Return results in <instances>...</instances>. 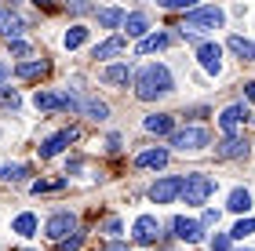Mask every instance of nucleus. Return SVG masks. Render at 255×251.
I'll return each instance as SVG.
<instances>
[{
  "instance_id": "obj_24",
  "label": "nucleus",
  "mask_w": 255,
  "mask_h": 251,
  "mask_svg": "<svg viewBox=\"0 0 255 251\" xmlns=\"http://www.w3.org/2000/svg\"><path fill=\"white\" fill-rule=\"evenodd\" d=\"M226 208H230V211H248V208H252V193L237 186L234 193H230V200H226Z\"/></svg>"
},
{
  "instance_id": "obj_11",
  "label": "nucleus",
  "mask_w": 255,
  "mask_h": 251,
  "mask_svg": "<svg viewBox=\"0 0 255 251\" xmlns=\"http://www.w3.org/2000/svg\"><path fill=\"white\" fill-rule=\"evenodd\" d=\"M69 142H77V128H66L59 135H51L48 142H40V157H44V161H51V157H59Z\"/></svg>"
},
{
  "instance_id": "obj_36",
  "label": "nucleus",
  "mask_w": 255,
  "mask_h": 251,
  "mask_svg": "<svg viewBox=\"0 0 255 251\" xmlns=\"http://www.w3.org/2000/svg\"><path fill=\"white\" fill-rule=\"evenodd\" d=\"M80 244H84V237H80V233H73V237H66V241H62V251H77Z\"/></svg>"
},
{
  "instance_id": "obj_12",
  "label": "nucleus",
  "mask_w": 255,
  "mask_h": 251,
  "mask_svg": "<svg viewBox=\"0 0 255 251\" xmlns=\"http://www.w3.org/2000/svg\"><path fill=\"white\" fill-rule=\"evenodd\" d=\"M22 29H26V22H22L7 4H0V37H4V40H18Z\"/></svg>"
},
{
  "instance_id": "obj_2",
  "label": "nucleus",
  "mask_w": 255,
  "mask_h": 251,
  "mask_svg": "<svg viewBox=\"0 0 255 251\" xmlns=\"http://www.w3.org/2000/svg\"><path fill=\"white\" fill-rule=\"evenodd\" d=\"M215 193V178L212 175H186V182H182V200L186 204H208V197Z\"/></svg>"
},
{
  "instance_id": "obj_44",
  "label": "nucleus",
  "mask_w": 255,
  "mask_h": 251,
  "mask_svg": "<svg viewBox=\"0 0 255 251\" xmlns=\"http://www.w3.org/2000/svg\"><path fill=\"white\" fill-rule=\"evenodd\" d=\"M22 251H33V248H22Z\"/></svg>"
},
{
  "instance_id": "obj_45",
  "label": "nucleus",
  "mask_w": 255,
  "mask_h": 251,
  "mask_svg": "<svg viewBox=\"0 0 255 251\" xmlns=\"http://www.w3.org/2000/svg\"><path fill=\"white\" fill-rule=\"evenodd\" d=\"M245 251H248V248H245Z\"/></svg>"
},
{
  "instance_id": "obj_39",
  "label": "nucleus",
  "mask_w": 255,
  "mask_h": 251,
  "mask_svg": "<svg viewBox=\"0 0 255 251\" xmlns=\"http://www.w3.org/2000/svg\"><path fill=\"white\" fill-rule=\"evenodd\" d=\"M102 251H131V248H128V244H117V241H113V244H106Z\"/></svg>"
},
{
  "instance_id": "obj_32",
  "label": "nucleus",
  "mask_w": 255,
  "mask_h": 251,
  "mask_svg": "<svg viewBox=\"0 0 255 251\" xmlns=\"http://www.w3.org/2000/svg\"><path fill=\"white\" fill-rule=\"evenodd\" d=\"M230 241H234L230 233H215L212 237V251H230Z\"/></svg>"
},
{
  "instance_id": "obj_16",
  "label": "nucleus",
  "mask_w": 255,
  "mask_h": 251,
  "mask_svg": "<svg viewBox=\"0 0 255 251\" xmlns=\"http://www.w3.org/2000/svg\"><path fill=\"white\" fill-rule=\"evenodd\" d=\"M102 81L117 84V87H128V81H135V73H131L128 62H117V66H106V70H102Z\"/></svg>"
},
{
  "instance_id": "obj_15",
  "label": "nucleus",
  "mask_w": 255,
  "mask_h": 251,
  "mask_svg": "<svg viewBox=\"0 0 255 251\" xmlns=\"http://www.w3.org/2000/svg\"><path fill=\"white\" fill-rule=\"evenodd\" d=\"M124 51H128V40H124V37H110V40L95 44L91 59H117V55H124Z\"/></svg>"
},
{
  "instance_id": "obj_6",
  "label": "nucleus",
  "mask_w": 255,
  "mask_h": 251,
  "mask_svg": "<svg viewBox=\"0 0 255 251\" xmlns=\"http://www.w3.org/2000/svg\"><path fill=\"white\" fill-rule=\"evenodd\" d=\"M44 233L51 237V241H66V237H73L77 233V215L73 211H59V215H51L48 222H44Z\"/></svg>"
},
{
  "instance_id": "obj_9",
  "label": "nucleus",
  "mask_w": 255,
  "mask_h": 251,
  "mask_svg": "<svg viewBox=\"0 0 255 251\" xmlns=\"http://www.w3.org/2000/svg\"><path fill=\"white\" fill-rule=\"evenodd\" d=\"M131 237H135V244H157V237H160V222L153 219V215H138L135 226H131Z\"/></svg>"
},
{
  "instance_id": "obj_5",
  "label": "nucleus",
  "mask_w": 255,
  "mask_h": 251,
  "mask_svg": "<svg viewBox=\"0 0 255 251\" xmlns=\"http://www.w3.org/2000/svg\"><path fill=\"white\" fill-rule=\"evenodd\" d=\"M182 175H164V178H157L153 186H149V200L153 204H171V200H179L182 197Z\"/></svg>"
},
{
  "instance_id": "obj_40",
  "label": "nucleus",
  "mask_w": 255,
  "mask_h": 251,
  "mask_svg": "<svg viewBox=\"0 0 255 251\" xmlns=\"http://www.w3.org/2000/svg\"><path fill=\"white\" fill-rule=\"evenodd\" d=\"M7 73H11V66H4V62H0V84L7 81Z\"/></svg>"
},
{
  "instance_id": "obj_13",
  "label": "nucleus",
  "mask_w": 255,
  "mask_h": 251,
  "mask_svg": "<svg viewBox=\"0 0 255 251\" xmlns=\"http://www.w3.org/2000/svg\"><path fill=\"white\" fill-rule=\"evenodd\" d=\"M223 161H237V157H248V142L241 139V135H226L223 142H219V150H215Z\"/></svg>"
},
{
  "instance_id": "obj_29",
  "label": "nucleus",
  "mask_w": 255,
  "mask_h": 251,
  "mask_svg": "<svg viewBox=\"0 0 255 251\" xmlns=\"http://www.w3.org/2000/svg\"><path fill=\"white\" fill-rule=\"evenodd\" d=\"M0 178H4V182H18V178H26V164H4V167H0Z\"/></svg>"
},
{
  "instance_id": "obj_33",
  "label": "nucleus",
  "mask_w": 255,
  "mask_h": 251,
  "mask_svg": "<svg viewBox=\"0 0 255 251\" xmlns=\"http://www.w3.org/2000/svg\"><path fill=\"white\" fill-rule=\"evenodd\" d=\"M7 44H11V55H15V59H26V55H29V44L22 40V37L18 40H7Z\"/></svg>"
},
{
  "instance_id": "obj_34",
  "label": "nucleus",
  "mask_w": 255,
  "mask_h": 251,
  "mask_svg": "<svg viewBox=\"0 0 255 251\" xmlns=\"http://www.w3.org/2000/svg\"><path fill=\"white\" fill-rule=\"evenodd\" d=\"M157 4H160V7H182V11L190 7V11H193V7H197V0H157Z\"/></svg>"
},
{
  "instance_id": "obj_22",
  "label": "nucleus",
  "mask_w": 255,
  "mask_h": 251,
  "mask_svg": "<svg viewBox=\"0 0 255 251\" xmlns=\"http://www.w3.org/2000/svg\"><path fill=\"white\" fill-rule=\"evenodd\" d=\"M95 18H99L102 29H117V26H124V11H117V7H102V11H95Z\"/></svg>"
},
{
  "instance_id": "obj_17",
  "label": "nucleus",
  "mask_w": 255,
  "mask_h": 251,
  "mask_svg": "<svg viewBox=\"0 0 255 251\" xmlns=\"http://www.w3.org/2000/svg\"><path fill=\"white\" fill-rule=\"evenodd\" d=\"M124 29H128V37H138V40H142V37H149V15H146V11H131V15H124Z\"/></svg>"
},
{
  "instance_id": "obj_43",
  "label": "nucleus",
  "mask_w": 255,
  "mask_h": 251,
  "mask_svg": "<svg viewBox=\"0 0 255 251\" xmlns=\"http://www.w3.org/2000/svg\"><path fill=\"white\" fill-rule=\"evenodd\" d=\"M252 62H255V51H252Z\"/></svg>"
},
{
  "instance_id": "obj_23",
  "label": "nucleus",
  "mask_w": 255,
  "mask_h": 251,
  "mask_svg": "<svg viewBox=\"0 0 255 251\" xmlns=\"http://www.w3.org/2000/svg\"><path fill=\"white\" fill-rule=\"evenodd\" d=\"M37 226H40V222H37V215H33V211H22L11 230H15L18 237H33V233H37Z\"/></svg>"
},
{
  "instance_id": "obj_4",
  "label": "nucleus",
  "mask_w": 255,
  "mask_h": 251,
  "mask_svg": "<svg viewBox=\"0 0 255 251\" xmlns=\"http://www.w3.org/2000/svg\"><path fill=\"white\" fill-rule=\"evenodd\" d=\"M171 146L182 153H197L204 146H212V131L208 128H182V131H171Z\"/></svg>"
},
{
  "instance_id": "obj_25",
  "label": "nucleus",
  "mask_w": 255,
  "mask_h": 251,
  "mask_svg": "<svg viewBox=\"0 0 255 251\" xmlns=\"http://www.w3.org/2000/svg\"><path fill=\"white\" fill-rule=\"evenodd\" d=\"M84 40H88V29H84V26H73V29H66V37H62L66 51H77V48H80Z\"/></svg>"
},
{
  "instance_id": "obj_37",
  "label": "nucleus",
  "mask_w": 255,
  "mask_h": 251,
  "mask_svg": "<svg viewBox=\"0 0 255 251\" xmlns=\"http://www.w3.org/2000/svg\"><path fill=\"white\" fill-rule=\"evenodd\" d=\"M106 233L110 237H121V219H106Z\"/></svg>"
},
{
  "instance_id": "obj_14",
  "label": "nucleus",
  "mask_w": 255,
  "mask_h": 251,
  "mask_svg": "<svg viewBox=\"0 0 255 251\" xmlns=\"http://www.w3.org/2000/svg\"><path fill=\"white\" fill-rule=\"evenodd\" d=\"M33 106L51 113V109H69V95H55V91H37L33 95Z\"/></svg>"
},
{
  "instance_id": "obj_27",
  "label": "nucleus",
  "mask_w": 255,
  "mask_h": 251,
  "mask_svg": "<svg viewBox=\"0 0 255 251\" xmlns=\"http://www.w3.org/2000/svg\"><path fill=\"white\" fill-rule=\"evenodd\" d=\"M0 106H4V109H11V113H15V109L22 106V98H18V91H15V87H4V84H0Z\"/></svg>"
},
{
  "instance_id": "obj_10",
  "label": "nucleus",
  "mask_w": 255,
  "mask_h": 251,
  "mask_svg": "<svg viewBox=\"0 0 255 251\" xmlns=\"http://www.w3.org/2000/svg\"><path fill=\"white\" fill-rule=\"evenodd\" d=\"M171 230H175L179 241H186V244H197L204 237V222H197V219H186V215H179L175 222H171Z\"/></svg>"
},
{
  "instance_id": "obj_42",
  "label": "nucleus",
  "mask_w": 255,
  "mask_h": 251,
  "mask_svg": "<svg viewBox=\"0 0 255 251\" xmlns=\"http://www.w3.org/2000/svg\"><path fill=\"white\" fill-rule=\"evenodd\" d=\"M37 7H44V11H51V0H33Z\"/></svg>"
},
{
  "instance_id": "obj_30",
  "label": "nucleus",
  "mask_w": 255,
  "mask_h": 251,
  "mask_svg": "<svg viewBox=\"0 0 255 251\" xmlns=\"http://www.w3.org/2000/svg\"><path fill=\"white\" fill-rule=\"evenodd\" d=\"M252 233H255V219H241L230 237H234V241H245V237H252Z\"/></svg>"
},
{
  "instance_id": "obj_38",
  "label": "nucleus",
  "mask_w": 255,
  "mask_h": 251,
  "mask_svg": "<svg viewBox=\"0 0 255 251\" xmlns=\"http://www.w3.org/2000/svg\"><path fill=\"white\" fill-rule=\"evenodd\" d=\"M201 222H204V226H215V222H219V211H215V208H208Z\"/></svg>"
},
{
  "instance_id": "obj_20",
  "label": "nucleus",
  "mask_w": 255,
  "mask_h": 251,
  "mask_svg": "<svg viewBox=\"0 0 255 251\" xmlns=\"http://www.w3.org/2000/svg\"><path fill=\"white\" fill-rule=\"evenodd\" d=\"M80 113H84V117H91V120H106V117H110V106H106V102H99V98H91V95H84V102H80Z\"/></svg>"
},
{
  "instance_id": "obj_31",
  "label": "nucleus",
  "mask_w": 255,
  "mask_h": 251,
  "mask_svg": "<svg viewBox=\"0 0 255 251\" xmlns=\"http://www.w3.org/2000/svg\"><path fill=\"white\" fill-rule=\"evenodd\" d=\"M66 186V178H55V182H33V193H37V197H40V193H59Z\"/></svg>"
},
{
  "instance_id": "obj_21",
  "label": "nucleus",
  "mask_w": 255,
  "mask_h": 251,
  "mask_svg": "<svg viewBox=\"0 0 255 251\" xmlns=\"http://www.w3.org/2000/svg\"><path fill=\"white\" fill-rule=\"evenodd\" d=\"M135 164L138 167H164L168 164V150H146V153L135 157Z\"/></svg>"
},
{
  "instance_id": "obj_18",
  "label": "nucleus",
  "mask_w": 255,
  "mask_h": 251,
  "mask_svg": "<svg viewBox=\"0 0 255 251\" xmlns=\"http://www.w3.org/2000/svg\"><path fill=\"white\" fill-rule=\"evenodd\" d=\"M168 44H171L168 33H149V37H142V40L135 44V51H138V55H153V51H164Z\"/></svg>"
},
{
  "instance_id": "obj_35",
  "label": "nucleus",
  "mask_w": 255,
  "mask_h": 251,
  "mask_svg": "<svg viewBox=\"0 0 255 251\" xmlns=\"http://www.w3.org/2000/svg\"><path fill=\"white\" fill-rule=\"evenodd\" d=\"M66 7L73 11V15H88V11H91V4H88V0H66Z\"/></svg>"
},
{
  "instance_id": "obj_7",
  "label": "nucleus",
  "mask_w": 255,
  "mask_h": 251,
  "mask_svg": "<svg viewBox=\"0 0 255 251\" xmlns=\"http://www.w3.org/2000/svg\"><path fill=\"white\" fill-rule=\"evenodd\" d=\"M197 62H201V70L208 77H219V73H223V48H219L215 40L197 44Z\"/></svg>"
},
{
  "instance_id": "obj_28",
  "label": "nucleus",
  "mask_w": 255,
  "mask_h": 251,
  "mask_svg": "<svg viewBox=\"0 0 255 251\" xmlns=\"http://www.w3.org/2000/svg\"><path fill=\"white\" fill-rule=\"evenodd\" d=\"M44 73H48V62H22L18 66V77H26V81H29V77H44Z\"/></svg>"
},
{
  "instance_id": "obj_41",
  "label": "nucleus",
  "mask_w": 255,
  "mask_h": 251,
  "mask_svg": "<svg viewBox=\"0 0 255 251\" xmlns=\"http://www.w3.org/2000/svg\"><path fill=\"white\" fill-rule=\"evenodd\" d=\"M245 95H248V102H255V81L248 84V91H245Z\"/></svg>"
},
{
  "instance_id": "obj_19",
  "label": "nucleus",
  "mask_w": 255,
  "mask_h": 251,
  "mask_svg": "<svg viewBox=\"0 0 255 251\" xmlns=\"http://www.w3.org/2000/svg\"><path fill=\"white\" fill-rule=\"evenodd\" d=\"M142 128H146L149 135H171V131H175V120H171L168 113H153V117L142 120Z\"/></svg>"
},
{
  "instance_id": "obj_26",
  "label": "nucleus",
  "mask_w": 255,
  "mask_h": 251,
  "mask_svg": "<svg viewBox=\"0 0 255 251\" xmlns=\"http://www.w3.org/2000/svg\"><path fill=\"white\" fill-rule=\"evenodd\" d=\"M226 48L234 51V55H241V59H252L255 44H252V40H245V37H230V40H226Z\"/></svg>"
},
{
  "instance_id": "obj_8",
  "label": "nucleus",
  "mask_w": 255,
  "mask_h": 251,
  "mask_svg": "<svg viewBox=\"0 0 255 251\" xmlns=\"http://www.w3.org/2000/svg\"><path fill=\"white\" fill-rule=\"evenodd\" d=\"M245 120H252V113L245 102H234V106H226L223 113H219V128H223V135H237V128Z\"/></svg>"
},
{
  "instance_id": "obj_1",
  "label": "nucleus",
  "mask_w": 255,
  "mask_h": 251,
  "mask_svg": "<svg viewBox=\"0 0 255 251\" xmlns=\"http://www.w3.org/2000/svg\"><path fill=\"white\" fill-rule=\"evenodd\" d=\"M171 87H175V77H171L164 62H149L135 73V98H142V102L164 98V95H171Z\"/></svg>"
},
{
  "instance_id": "obj_3",
  "label": "nucleus",
  "mask_w": 255,
  "mask_h": 251,
  "mask_svg": "<svg viewBox=\"0 0 255 251\" xmlns=\"http://www.w3.org/2000/svg\"><path fill=\"white\" fill-rule=\"evenodd\" d=\"M182 26H190V29H223L226 26V11L223 7H193L190 15H186V22H182Z\"/></svg>"
}]
</instances>
